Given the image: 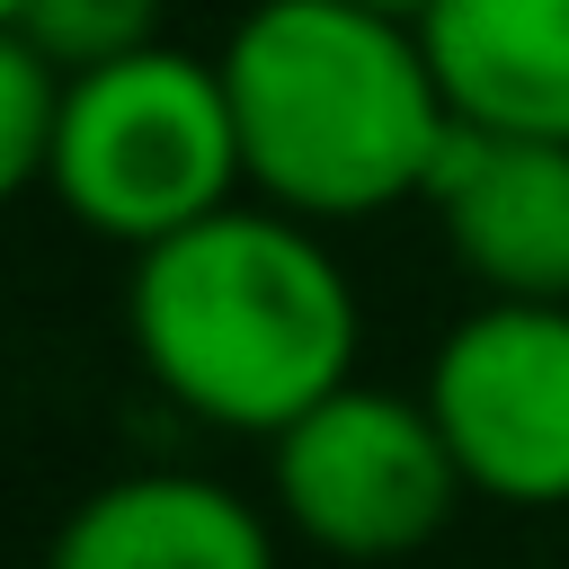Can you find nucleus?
Wrapping results in <instances>:
<instances>
[{
    "label": "nucleus",
    "mask_w": 569,
    "mask_h": 569,
    "mask_svg": "<svg viewBox=\"0 0 569 569\" xmlns=\"http://www.w3.org/2000/svg\"><path fill=\"white\" fill-rule=\"evenodd\" d=\"M356 9H373V18H400V27H427V9H436V0H356Z\"/></svg>",
    "instance_id": "obj_11"
},
{
    "label": "nucleus",
    "mask_w": 569,
    "mask_h": 569,
    "mask_svg": "<svg viewBox=\"0 0 569 569\" xmlns=\"http://www.w3.org/2000/svg\"><path fill=\"white\" fill-rule=\"evenodd\" d=\"M418 36L462 124L569 142V0H436Z\"/></svg>",
    "instance_id": "obj_8"
},
{
    "label": "nucleus",
    "mask_w": 569,
    "mask_h": 569,
    "mask_svg": "<svg viewBox=\"0 0 569 569\" xmlns=\"http://www.w3.org/2000/svg\"><path fill=\"white\" fill-rule=\"evenodd\" d=\"M249 187L302 222H356L427 196L453 133L427 36L356 0H258L222 44Z\"/></svg>",
    "instance_id": "obj_2"
},
{
    "label": "nucleus",
    "mask_w": 569,
    "mask_h": 569,
    "mask_svg": "<svg viewBox=\"0 0 569 569\" xmlns=\"http://www.w3.org/2000/svg\"><path fill=\"white\" fill-rule=\"evenodd\" d=\"M471 480L498 507H569V302H480L445 329L418 391Z\"/></svg>",
    "instance_id": "obj_5"
},
{
    "label": "nucleus",
    "mask_w": 569,
    "mask_h": 569,
    "mask_svg": "<svg viewBox=\"0 0 569 569\" xmlns=\"http://www.w3.org/2000/svg\"><path fill=\"white\" fill-rule=\"evenodd\" d=\"M427 204L489 302H569V142L453 116Z\"/></svg>",
    "instance_id": "obj_6"
},
{
    "label": "nucleus",
    "mask_w": 569,
    "mask_h": 569,
    "mask_svg": "<svg viewBox=\"0 0 569 569\" xmlns=\"http://www.w3.org/2000/svg\"><path fill=\"white\" fill-rule=\"evenodd\" d=\"M62 98L71 71L44 62L27 36H0V187H44L62 142Z\"/></svg>",
    "instance_id": "obj_10"
},
{
    "label": "nucleus",
    "mask_w": 569,
    "mask_h": 569,
    "mask_svg": "<svg viewBox=\"0 0 569 569\" xmlns=\"http://www.w3.org/2000/svg\"><path fill=\"white\" fill-rule=\"evenodd\" d=\"M0 36H27L62 71H98V62L160 44V0H9Z\"/></svg>",
    "instance_id": "obj_9"
},
{
    "label": "nucleus",
    "mask_w": 569,
    "mask_h": 569,
    "mask_svg": "<svg viewBox=\"0 0 569 569\" xmlns=\"http://www.w3.org/2000/svg\"><path fill=\"white\" fill-rule=\"evenodd\" d=\"M124 329L142 373L187 418L276 445L302 409L356 382L365 311L302 213L222 204L133 258Z\"/></svg>",
    "instance_id": "obj_1"
},
{
    "label": "nucleus",
    "mask_w": 569,
    "mask_h": 569,
    "mask_svg": "<svg viewBox=\"0 0 569 569\" xmlns=\"http://www.w3.org/2000/svg\"><path fill=\"white\" fill-rule=\"evenodd\" d=\"M240 178H249V160H240L222 62L142 44L124 62L71 71L44 187L98 240H124L142 258V249L196 231L204 213H222Z\"/></svg>",
    "instance_id": "obj_3"
},
{
    "label": "nucleus",
    "mask_w": 569,
    "mask_h": 569,
    "mask_svg": "<svg viewBox=\"0 0 569 569\" xmlns=\"http://www.w3.org/2000/svg\"><path fill=\"white\" fill-rule=\"evenodd\" d=\"M0 9H9V0H0Z\"/></svg>",
    "instance_id": "obj_12"
},
{
    "label": "nucleus",
    "mask_w": 569,
    "mask_h": 569,
    "mask_svg": "<svg viewBox=\"0 0 569 569\" xmlns=\"http://www.w3.org/2000/svg\"><path fill=\"white\" fill-rule=\"evenodd\" d=\"M44 569H276V525L204 471H124L53 525Z\"/></svg>",
    "instance_id": "obj_7"
},
{
    "label": "nucleus",
    "mask_w": 569,
    "mask_h": 569,
    "mask_svg": "<svg viewBox=\"0 0 569 569\" xmlns=\"http://www.w3.org/2000/svg\"><path fill=\"white\" fill-rule=\"evenodd\" d=\"M267 489L293 542L356 569L427 551L471 498L436 409L382 382H347L320 409H302L267 453Z\"/></svg>",
    "instance_id": "obj_4"
}]
</instances>
